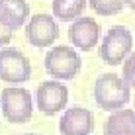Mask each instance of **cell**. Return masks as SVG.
I'll list each match as a JSON object with an SVG mask.
<instances>
[{
    "label": "cell",
    "instance_id": "obj_1",
    "mask_svg": "<svg viewBox=\"0 0 135 135\" xmlns=\"http://www.w3.org/2000/svg\"><path fill=\"white\" fill-rule=\"evenodd\" d=\"M131 98V88L125 84L122 74L104 73L94 82V100L98 108L106 112H115L125 108V104Z\"/></svg>",
    "mask_w": 135,
    "mask_h": 135
},
{
    "label": "cell",
    "instance_id": "obj_2",
    "mask_svg": "<svg viewBox=\"0 0 135 135\" xmlns=\"http://www.w3.org/2000/svg\"><path fill=\"white\" fill-rule=\"evenodd\" d=\"M43 65L55 80H73L82 69V57L69 45H55L47 51Z\"/></svg>",
    "mask_w": 135,
    "mask_h": 135
},
{
    "label": "cell",
    "instance_id": "obj_3",
    "mask_svg": "<svg viewBox=\"0 0 135 135\" xmlns=\"http://www.w3.org/2000/svg\"><path fill=\"white\" fill-rule=\"evenodd\" d=\"M2 115L10 123H27L33 115V98L27 88L8 86L0 94Z\"/></svg>",
    "mask_w": 135,
    "mask_h": 135
},
{
    "label": "cell",
    "instance_id": "obj_4",
    "mask_svg": "<svg viewBox=\"0 0 135 135\" xmlns=\"http://www.w3.org/2000/svg\"><path fill=\"white\" fill-rule=\"evenodd\" d=\"M133 47V33L125 26H114L106 31L104 39L100 41V57L110 67L122 65L129 57Z\"/></svg>",
    "mask_w": 135,
    "mask_h": 135
},
{
    "label": "cell",
    "instance_id": "obj_5",
    "mask_svg": "<svg viewBox=\"0 0 135 135\" xmlns=\"http://www.w3.org/2000/svg\"><path fill=\"white\" fill-rule=\"evenodd\" d=\"M31 78L30 59L20 49H0V80L8 84H24Z\"/></svg>",
    "mask_w": 135,
    "mask_h": 135
},
{
    "label": "cell",
    "instance_id": "obj_6",
    "mask_svg": "<svg viewBox=\"0 0 135 135\" xmlns=\"http://www.w3.org/2000/svg\"><path fill=\"white\" fill-rule=\"evenodd\" d=\"M69 104V88L61 80H45L35 90V106L41 114L55 115L67 110Z\"/></svg>",
    "mask_w": 135,
    "mask_h": 135
},
{
    "label": "cell",
    "instance_id": "obj_7",
    "mask_svg": "<svg viewBox=\"0 0 135 135\" xmlns=\"http://www.w3.org/2000/svg\"><path fill=\"white\" fill-rule=\"evenodd\" d=\"M59 26L53 16L49 14H35L30 18L26 26V37L33 47H51L59 39Z\"/></svg>",
    "mask_w": 135,
    "mask_h": 135
},
{
    "label": "cell",
    "instance_id": "obj_8",
    "mask_svg": "<svg viewBox=\"0 0 135 135\" xmlns=\"http://www.w3.org/2000/svg\"><path fill=\"white\" fill-rule=\"evenodd\" d=\"M102 35L100 24L90 16H80L69 26V41L80 51H92Z\"/></svg>",
    "mask_w": 135,
    "mask_h": 135
},
{
    "label": "cell",
    "instance_id": "obj_9",
    "mask_svg": "<svg viewBox=\"0 0 135 135\" xmlns=\"http://www.w3.org/2000/svg\"><path fill=\"white\" fill-rule=\"evenodd\" d=\"M61 135H92L94 131V114L88 108H67L59 119Z\"/></svg>",
    "mask_w": 135,
    "mask_h": 135
},
{
    "label": "cell",
    "instance_id": "obj_10",
    "mask_svg": "<svg viewBox=\"0 0 135 135\" xmlns=\"http://www.w3.org/2000/svg\"><path fill=\"white\" fill-rule=\"evenodd\" d=\"M30 18V4L26 0H0V22L10 30H20Z\"/></svg>",
    "mask_w": 135,
    "mask_h": 135
},
{
    "label": "cell",
    "instance_id": "obj_11",
    "mask_svg": "<svg viewBox=\"0 0 135 135\" xmlns=\"http://www.w3.org/2000/svg\"><path fill=\"white\" fill-rule=\"evenodd\" d=\"M104 135H135V112L127 108L112 112L104 123Z\"/></svg>",
    "mask_w": 135,
    "mask_h": 135
},
{
    "label": "cell",
    "instance_id": "obj_12",
    "mask_svg": "<svg viewBox=\"0 0 135 135\" xmlns=\"http://www.w3.org/2000/svg\"><path fill=\"white\" fill-rule=\"evenodd\" d=\"M86 8V0H53V18L63 22H74L82 16Z\"/></svg>",
    "mask_w": 135,
    "mask_h": 135
},
{
    "label": "cell",
    "instance_id": "obj_13",
    "mask_svg": "<svg viewBox=\"0 0 135 135\" xmlns=\"http://www.w3.org/2000/svg\"><path fill=\"white\" fill-rule=\"evenodd\" d=\"M90 8L100 16H115L123 10V0H88Z\"/></svg>",
    "mask_w": 135,
    "mask_h": 135
},
{
    "label": "cell",
    "instance_id": "obj_14",
    "mask_svg": "<svg viewBox=\"0 0 135 135\" xmlns=\"http://www.w3.org/2000/svg\"><path fill=\"white\" fill-rule=\"evenodd\" d=\"M122 78L125 80V84H127L129 88H135V51L129 53V57L123 61Z\"/></svg>",
    "mask_w": 135,
    "mask_h": 135
},
{
    "label": "cell",
    "instance_id": "obj_15",
    "mask_svg": "<svg viewBox=\"0 0 135 135\" xmlns=\"http://www.w3.org/2000/svg\"><path fill=\"white\" fill-rule=\"evenodd\" d=\"M12 35H14V31L0 22V47H4V45L10 43V41H12Z\"/></svg>",
    "mask_w": 135,
    "mask_h": 135
},
{
    "label": "cell",
    "instance_id": "obj_16",
    "mask_svg": "<svg viewBox=\"0 0 135 135\" xmlns=\"http://www.w3.org/2000/svg\"><path fill=\"white\" fill-rule=\"evenodd\" d=\"M123 4H125V6H129V8L135 12V0H123Z\"/></svg>",
    "mask_w": 135,
    "mask_h": 135
},
{
    "label": "cell",
    "instance_id": "obj_17",
    "mask_svg": "<svg viewBox=\"0 0 135 135\" xmlns=\"http://www.w3.org/2000/svg\"><path fill=\"white\" fill-rule=\"evenodd\" d=\"M26 135H37V133H26Z\"/></svg>",
    "mask_w": 135,
    "mask_h": 135
}]
</instances>
